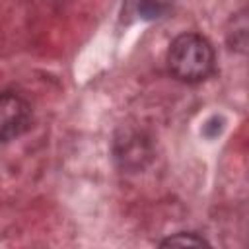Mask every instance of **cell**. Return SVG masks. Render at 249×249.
Masks as SVG:
<instances>
[{
  "mask_svg": "<svg viewBox=\"0 0 249 249\" xmlns=\"http://www.w3.org/2000/svg\"><path fill=\"white\" fill-rule=\"evenodd\" d=\"M31 105L14 91H0V142L19 138L31 128Z\"/></svg>",
  "mask_w": 249,
  "mask_h": 249,
  "instance_id": "obj_2",
  "label": "cell"
},
{
  "mask_svg": "<svg viewBox=\"0 0 249 249\" xmlns=\"http://www.w3.org/2000/svg\"><path fill=\"white\" fill-rule=\"evenodd\" d=\"M169 8H171V0H140L138 2V10L144 19L161 18L167 14Z\"/></svg>",
  "mask_w": 249,
  "mask_h": 249,
  "instance_id": "obj_5",
  "label": "cell"
},
{
  "mask_svg": "<svg viewBox=\"0 0 249 249\" xmlns=\"http://www.w3.org/2000/svg\"><path fill=\"white\" fill-rule=\"evenodd\" d=\"M210 243L193 231H179L160 241V247H208Z\"/></svg>",
  "mask_w": 249,
  "mask_h": 249,
  "instance_id": "obj_4",
  "label": "cell"
},
{
  "mask_svg": "<svg viewBox=\"0 0 249 249\" xmlns=\"http://www.w3.org/2000/svg\"><path fill=\"white\" fill-rule=\"evenodd\" d=\"M167 66L179 82L198 84L214 72V47L200 33H181L171 41L167 49Z\"/></svg>",
  "mask_w": 249,
  "mask_h": 249,
  "instance_id": "obj_1",
  "label": "cell"
},
{
  "mask_svg": "<svg viewBox=\"0 0 249 249\" xmlns=\"http://www.w3.org/2000/svg\"><path fill=\"white\" fill-rule=\"evenodd\" d=\"M231 23H233V31H228V43L231 45V49L239 51V53H245V47H247V18H245V12H239L231 18Z\"/></svg>",
  "mask_w": 249,
  "mask_h": 249,
  "instance_id": "obj_3",
  "label": "cell"
}]
</instances>
